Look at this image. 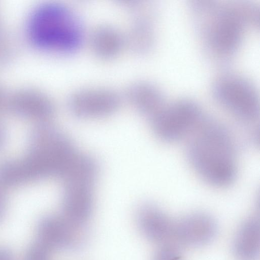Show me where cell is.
Segmentation results:
<instances>
[{
	"label": "cell",
	"mask_w": 260,
	"mask_h": 260,
	"mask_svg": "<svg viewBox=\"0 0 260 260\" xmlns=\"http://www.w3.org/2000/svg\"><path fill=\"white\" fill-rule=\"evenodd\" d=\"M186 154L192 167L208 183L222 187L235 181L237 168L234 142L218 121L204 116L190 135Z\"/></svg>",
	"instance_id": "1"
},
{
	"label": "cell",
	"mask_w": 260,
	"mask_h": 260,
	"mask_svg": "<svg viewBox=\"0 0 260 260\" xmlns=\"http://www.w3.org/2000/svg\"><path fill=\"white\" fill-rule=\"evenodd\" d=\"M28 36L35 45L61 55L77 52L86 41L83 19L70 5L49 1L37 6L27 23Z\"/></svg>",
	"instance_id": "2"
},
{
	"label": "cell",
	"mask_w": 260,
	"mask_h": 260,
	"mask_svg": "<svg viewBox=\"0 0 260 260\" xmlns=\"http://www.w3.org/2000/svg\"><path fill=\"white\" fill-rule=\"evenodd\" d=\"M27 141L26 153L21 161L31 182L61 177L78 154L70 138L48 122L34 126Z\"/></svg>",
	"instance_id": "3"
},
{
	"label": "cell",
	"mask_w": 260,
	"mask_h": 260,
	"mask_svg": "<svg viewBox=\"0 0 260 260\" xmlns=\"http://www.w3.org/2000/svg\"><path fill=\"white\" fill-rule=\"evenodd\" d=\"M193 6L207 48L221 57L235 53L242 41L244 26L251 23L244 2L223 6L204 1Z\"/></svg>",
	"instance_id": "4"
},
{
	"label": "cell",
	"mask_w": 260,
	"mask_h": 260,
	"mask_svg": "<svg viewBox=\"0 0 260 260\" xmlns=\"http://www.w3.org/2000/svg\"><path fill=\"white\" fill-rule=\"evenodd\" d=\"M99 172L98 161L85 154L76 155L60 177L63 181L61 215L86 225L94 206V188Z\"/></svg>",
	"instance_id": "5"
},
{
	"label": "cell",
	"mask_w": 260,
	"mask_h": 260,
	"mask_svg": "<svg viewBox=\"0 0 260 260\" xmlns=\"http://www.w3.org/2000/svg\"><path fill=\"white\" fill-rule=\"evenodd\" d=\"M204 116L197 103L183 99L167 104L149 120L156 136L171 143L190 135Z\"/></svg>",
	"instance_id": "6"
},
{
	"label": "cell",
	"mask_w": 260,
	"mask_h": 260,
	"mask_svg": "<svg viewBox=\"0 0 260 260\" xmlns=\"http://www.w3.org/2000/svg\"><path fill=\"white\" fill-rule=\"evenodd\" d=\"M213 94L221 106L242 121H254L259 116L258 93L252 83L242 77H220L213 85Z\"/></svg>",
	"instance_id": "7"
},
{
	"label": "cell",
	"mask_w": 260,
	"mask_h": 260,
	"mask_svg": "<svg viewBox=\"0 0 260 260\" xmlns=\"http://www.w3.org/2000/svg\"><path fill=\"white\" fill-rule=\"evenodd\" d=\"M123 95L115 88L106 85H91L72 91L67 99L70 113L79 119L102 118L115 113Z\"/></svg>",
	"instance_id": "8"
},
{
	"label": "cell",
	"mask_w": 260,
	"mask_h": 260,
	"mask_svg": "<svg viewBox=\"0 0 260 260\" xmlns=\"http://www.w3.org/2000/svg\"><path fill=\"white\" fill-rule=\"evenodd\" d=\"M36 242L50 252L77 251L83 248L89 239L86 225L74 223L62 215H46L37 225Z\"/></svg>",
	"instance_id": "9"
},
{
	"label": "cell",
	"mask_w": 260,
	"mask_h": 260,
	"mask_svg": "<svg viewBox=\"0 0 260 260\" xmlns=\"http://www.w3.org/2000/svg\"><path fill=\"white\" fill-rule=\"evenodd\" d=\"M132 20L128 28L124 31L126 46L138 54L148 53L155 42L154 10L149 3L138 1L128 9Z\"/></svg>",
	"instance_id": "10"
},
{
	"label": "cell",
	"mask_w": 260,
	"mask_h": 260,
	"mask_svg": "<svg viewBox=\"0 0 260 260\" xmlns=\"http://www.w3.org/2000/svg\"><path fill=\"white\" fill-rule=\"evenodd\" d=\"M8 110L20 118L42 123L48 122L53 116L55 107L47 94L27 88L19 90L10 97Z\"/></svg>",
	"instance_id": "11"
},
{
	"label": "cell",
	"mask_w": 260,
	"mask_h": 260,
	"mask_svg": "<svg viewBox=\"0 0 260 260\" xmlns=\"http://www.w3.org/2000/svg\"><path fill=\"white\" fill-rule=\"evenodd\" d=\"M217 232V225L210 215L201 212L191 213L174 225L173 234L178 241L188 246L199 247L212 241Z\"/></svg>",
	"instance_id": "12"
},
{
	"label": "cell",
	"mask_w": 260,
	"mask_h": 260,
	"mask_svg": "<svg viewBox=\"0 0 260 260\" xmlns=\"http://www.w3.org/2000/svg\"><path fill=\"white\" fill-rule=\"evenodd\" d=\"M136 219L142 235L152 242H164L173 233L174 225L170 218L153 203L141 204L136 210Z\"/></svg>",
	"instance_id": "13"
},
{
	"label": "cell",
	"mask_w": 260,
	"mask_h": 260,
	"mask_svg": "<svg viewBox=\"0 0 260 260\" xmlns=\"http://www.w3.org/2000/svg\"><path fill=\"white\" fill-rule=\"evenodd\" d=\"M123 96L137 111L148 120L167 104L161 90L152 82L144 80L131 83Z\"/></svg>",
	"instance_id": "14"
},
{
	"label": "cell",
	"mask_w": 260,
	"mask_h": 260,
	"mask_svg": "<svg viewBox=\"0 0 260 260\" xmlns=\"http://www.w3.org/2000/svg\"><path fill=\"white\" fill-rule=\"evenodd\" d=\"M86 41L94 55L105 60L116 57L126 47L124 31L109 23L95 26L87 34Z\"/></svg>",
	"instance_id": "15"
},
{
	"label": "cell",
	"mask_w": 260,
	"mask_h": 260,
	"mask_svg": "<svg viewBox=\"0 0 260 260\" xmlns=\"http://www.w3.org/2000/svg\"><path fill=\"white\" fill-rule=\"evenodd\" d=\"M232 250L238 260H255L259 251V224L250 218L239 228L233 242Z\"/></svg>",
	"instance_id": "16"
},
{
	"label": "cell",
	"mask_w": 260,
	"mask_h": 260,
	"mask_svg": "<svg viewBox=\"0 0 260 260\" xmlns=\"http://www.w3.org/2000/svg\"><path fill=\"white\" fill-rule=\"evenodd\" d=\"M153 260H183L180 251L175 246L166 244L155 252Z\"/></svg>",
	"instance_id": "17"
},
{
	"label": "cell",
	"mask_w": 260,
	"mask_h": 260,
	"mask_svg": "<svg viewBox=\"0 0 260 260\" xmlns=\"http://www.w3.org/2000/svg\"><path fill=\"white\" fill-rule=\"evenodd\" d=\"M50 253L36 242L28 248L25 254L24 260H50Z\"/></svg>",
	"instance_id": "18"
},
{
	"label": "cell",
	"mask_w": 260,
	"mask_h": 260,
	"mask_svg": "<svg viewBox=\"0 0 260 260\" xmlns=\"http://www.w3.org/2000/svg\"><path fill=\"white\" fill-rule=\"evenodd\" d=\"M7 198L5 188L0 184V222L5 214Z\"/></svg>",
	"instance_id": "19"
},
{
	"label": "cell",
	"mask_w": 260,
	"mask_h": 260,
	"mask_svg": "<svg viewBox=\"0 0 260 260\" xmlns=\"http://www.w3.org/2000/svg\"><path fill=\"white\" fill-rule=\"evenodd\" d=\"M7 139L6 127L0 120V151L4 148Z\"/></svg>",
	"instance_id": "20"
},
{
	"label": "cell",
	"mask_w": 260,
	"mask_h": 260,
	"mask_svg": "<svg viewBox=\"0 0 260 260\" xmlns=\"http://www.w3.org/2000/svg\"><path fill=\"white\" fill-rule=\"evenodd\" d=\"M5 95V92L0 87V112L4 109H8L9 99Z\"/></svg>",
	"instance_id": "21"
},
{
	"label": "cell",
	"mask_w": 260,
	"mask_h": 260,
	"mask_svg": "<svg viewBox=\"0 0 260 260\" xmlns=\"http://www.w3.org/2000/svg\"><path fill=\"white\" fill-rule=\"evenodd\" d=\"M0 260H14V258L8 249L0 247Z\"/></svg>",
	"instance_id": "22"
}]
</instances>
